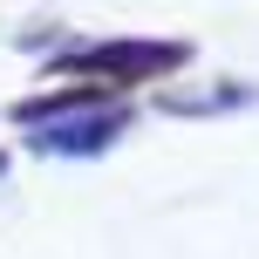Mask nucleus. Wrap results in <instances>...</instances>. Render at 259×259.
I'll use <instances>...</instances> for the list:
<instances>
[{"instance_id":"obj_1","label":"nucleus","mask_w":259,"mask_h":259,"mask_svg":"<svg viewBox=\"0 0 259 259\" xmlns=\"http://www.w3.org/2000/svg\"><path fill=\"white\" fill-rule=\"evenodd\" d=\"M14 123H34V150L82 157V150L116 143L123 123H130V109L109 103V89H62V96H34V103H21Z\"/></svg>"},{"instance_id":"obj_2","label":"nucleus","mask_w":259,"mask_h":259,"mask_svg":"<svg viewBox=\"0 0 259 259\" xmlns=\"http://www.w3.org/2000/svg\"><path fill=\"white\" fill-rule=\"evenodd\" d=\"M191 62L184 41H96V48H68L62 68L96 75V89H130V82H157L170 68Z\"/></svg>"},{"instance_id":"obj_3","label":"nucleus","mask_w":259,"mask_h":259,"mask_svg":"<svg viewBox=\"0 0 259 259\" xmlns=\"http://www.w3.org/2000/svg\"><path fill=\"white\" fill-rule=\"evenodd\" d=\"M0 170H7V157H0Z\"/></svg>"}]
</instances>
